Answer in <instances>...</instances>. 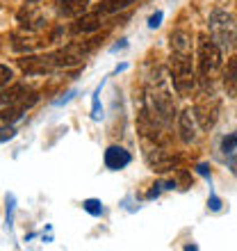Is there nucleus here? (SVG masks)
<instances>
[{"label": "nucleus", "instance_id": "0eeeda50", "mask_svg": "<svg viewBox=\"0 0 237 251\" xmlns=\"http://www.w3.org/2000/svg\"><path fill=\"white\" fill-rule=\"evenodd\" d=\"M103 162H105V167L110 172H121V169H125V167L132 162V155H130V151H125L123 146L112 144L105 149Z\"/></svg>", "mask_w": 237, "mask_h": 251}, {"label": "nucleus", "instance_id": "dca6fc26", "mask_svg": "<svg viewBox=\"0 0 237 251\" xmlns=\"http://www.w3.org/2000/svg\"><path fill=\"white\" fill-rule=\"evenodd\" d=\"M171 80H173V89L178 92V96H190L194 92V87H196L194 73H190V75H171Z\"/></svg>", "mask_w": 237, "mask_h": 251}, {"label": "nucleus", "instance_id": "a211bd4d", "mask_svg": "<svg viewBox=\"0 0 237 251\" xmlns=\"http://www.w3.org/2000/svg\"><path fill=\"white\" fill-rule=\"evenodd\" d=\"M135 0H100L96 12L100 14H117V12H123L125 7H130Z\"/></svg>", "mask_w": 237, "mask_h": 251}, {"label": "nucleus", "instance_id": "6ab92c4d", "mask_svg": "<svg viewBox=\"0 0 237 251\" xmlns=\"http://www.w3.org/2000/svg\"><path fill=\"white\" fill-rule=\"evenodd\" d=\"M82 208H85L89 215H94V217H100V215H103V203H100L98 199H87L85 203H82Z\"/></svg>", "mask_w": 237, "mask_h": 251}, {"label": "nucleus", "instance_id": "ddd939ff", "mask_svg": "<svg viewBox=\"0 0 237 251\" xmlns=\"http://www.w3.org/2000/svg\"><path fill=\"white\" fill-rule=\"evenodd\" d=\"M89 7V0H57V12L62 16H82Z\"/></svg>", "mask_w": 237, "mask_h": 251}, {"label": "nucleus", "instance_id": "5701e85b", "mask_svg": "<svg viewBox=\"0 0 237 251\" xmlns=\"http://www.w3.org/2000/svg\"><path fill=\"white\" fill-rule=\"evenodd\" d=\"M160 21H162V12H155L151 19H148V27H153V30L160 27Z\"/></svg>", "mask_w": 237, "mask_h": 251}, {"label": "nucleus", "instance_id": "393cba45", "mask_svg": "<svg viewBox=\"0 0 237 251\" xmlns=\"http://www.w3.org/2000/svg\"><path fill=\"white\" fill-rule=\"evenodd\" d=\"M228 169H231V172H233V176H235V178H237V155H235V158H231V160H228Z\"/></svg>", "mask_w": 237, "mask_h": 251}, {"label": "nucleus", "instance_id": "f8f14e48", "mask_svg": "<svg viewBox=\"0 0 237 251\" xmlns=\"http://www.w3.org/2000/svg\"><path fill=\"white\" fill-rule=\"evenodd\" d=\"M169 71H171V75H190V73H194V69H191V55L171 53L169 55Z\"/></svg>", "mask_w": 237, "mask_h": 251}, {"label": "nucleus", "instance_id": "f257e3e1", "mask_svg": "<svg viewBox=\"0 0 237 251\" xmlns=\"http://www.w3.org/2000/svg\"><path fill=\"white\" fill-rule=\"evenodd\" d=\"M39 100V94L34 89H27L25 85H14L12 89H2V121L7 119L14 121L19 119L23 112H27L30 107Z\"/></svg>", "mask_w": 237, "mask_h": 251}, {"label": "nucleus", "instance_id": "9d476101", "mask_svg": "<svg viewBox=\"0 0 237 251\" xmlns=\"http://www.w3.org/2000/svg\"><path fill=\"white\" fill-rule=\"evenodd\" d=\"M16 21H19V25L27 32H34V30H41V27L46 25V16L37 9V7L27 5L23 7L19 14H16Z\"/></svg>", "mask_w": 237, "mask_h": 251}, {"label": "nucleus", "instance_id": "39448f33", "mask_svg": "<svg viewBox=\"0 0 237 251\" xmlns=\"http://www.w3.org/2000/svg\"><path fill=\"white\" fill-rule=\"evenodd\" d=\"M94 46L96 44H66L50 55H53L55 66H75L85 62V57L94 50Z\"/></svg>", "mask_w": 237, "mask_h": 251}, {"label": "nucleus", "instance_id": "423d86ee", "mask_svg": "<svg viewBox=\"0 0 237 251\" xmlns=\"http://www.w3.org/2000/svg\"><path fill=\"white\" fill-rule=\"evenodd\" d=\"M144 158H146V162H148V167H151L153 172H158V174L171 172V169H176L178 167V155L166 153L165 149H160L158 144L151 146V149L144 153Z\"/></svg>", "mask_w": 237, "mask_h": 251}, {"label": "nucleus", "instance_id": "1a4fd4ad", "mask_svg": "<svg viewBox=\"0 0 237 251\" xmlns=\"http://www.w3.org/2000/svg\"><path fill=\"white\" fill-rule=\"evenodd\" d=\"M196 117H194V110L187 107L183 112L178 114V135L183 139V144H191V142H196L198 132H196Z\"/></svg>", "mask_w": 237, "mask_h": 251}, {"label": "nucleus", "instance_id": "4468645a", "mask_svg": "<svg viewBox=\"0 0 237 251\" xmlns=\"http://www.w3.org/2000/svg\"><path fill=\"white\" fill-rule=\"evenodd\" d=\"M169 48H171V53L191 55V37L185 32V30H176V32H171V37H169Z\"/></svg>", "mask_w": 237, "mask_h": 251}, {"label": "nucleus", "instance_id": "aec40b11", "mask_svg": "<svg viewBox=\"0 0 237 251\" xmlns=\"http://www.w3.org/2000/svg\"><path fill=\"white\" fill-rule=\"evenodd\" d=\"M0 71H2V87H7V85H9V82L14 80V71H12V69H9L7 64L0 66Z\"/></svg>", "mask_w": 237, "mask_h": 251}, {"label": "nucleus", "instance_id": "bb28decb", "mask_svg": "<svg viewBox=\"0 0 237 251\" xmlns=\"http://www.w3.org/2000/svg\"><path fill=\"white\" fill-rule=\"evenodd\" d=\"M27 2H41V0H27Z\"/></svg>", "mask_w": 237, "mask_h": 251}, {"label": "nucleus", "instance_id": "f3484780", "mask_svg": "<svg viewBox=\"0 0 237 251\" xmlns=\"http://www.w3.org/2000/svg\"><path fill=\"white\" fill-rule=\"evenodd\" d=\"M219 153H221V160H226V162L231 158H235L237 155V132H228V135L221 139Z\"/></svg>", "mask_w": 237, "mask_h": 251}, {"label": "nucleus", "instance_id": "7ed1b4c3", "mask_svg": "<svg viewBox=\"0 0 237 251\" xmlns=\"http://www.w3.org/2000/svg\"><path fill=\"white\" fill-rule=\"evenodd\" d=\"M219 66H221V46L214 39L201 37V44H198V73H201L205 85H208L210 75Z\"/></svg>", "mask_w": 237, "mask_h": 251}, {"label": "nucleus", "instance_id": "412c9836", "mask_svg": "<svg viewBox=\"0 0 237 251\" xmlns=\"http://www.w3.org/2000/svg\"><path fill=\"white\" fill-rule=\"evenodd\" d=\"M208 208H210L212 212L221 210V199H219L217 194H214V192H212V194H210V199H208Z\"/></svg>", "mask_w": 237, "mask_h": 251}, {"label": "nucleus", "instance_id": "2eb2a0df", "mask_svg": "<svg viewBox=\"0 0 237 251\" xmlns=\"http://www.w3.org/2000/svg\"><path fill=\"white\" fill-rule=\"evenodd\" d=\"M224 87L231 99H237V55L228 60L224 69Z\"/></svg>", "mask_w": 237, "mask_h": 251}, {"label": "nucleus", "instance_id": "b1692460", "mask_svg": "<svg viewBox=\"0 0 237 251\" xmlns=\"http://www.w3.org/2000/svg\"><path fill=\"white\" fill-rule=\"evenodd\" d=\"M196 172L201 174V176H205V178H210V167L208 165H196Z\"/></svg>", "mask_w": 237, "mask_h": 251}, {"label": "nucleus", "instance_id": "4be33fe9", "mask_svg": "<svg viewBox=\"0 0 237 251\" xmlns=\"http://www.w3.org/2000/svg\"><path fill=\"white\" fill-rule=\"evenodd\" d=\"M12 212H14V197H7V226H12Z\"/></svg>", "mask_w": 237, "mask_h": 251}, {"label": "nucleus", "instance_id": "9b49d317", "mask_svg": "<svg viewBox=\"0 0 237 251\" xmlns=\"http://www.w3.org/2000/svg\"><path fill=\"white\" fill-rule=\"evenodd\" d=\"M100 25H103V14L94 9V12H89V14H82V16L75 21L73 30H75V32H82V34H89V32L100 30Z\"/></svg>", "mask_w": 237, "mask_h": 251}, {"label": "nucleus", "instance_id": "6e6552de", "mask_svg": "<svg viewBox=\"0 0 237 251\" xmlns=\"http://www.w3.org/2000/svg\"><path fill=\"white\" fill-rule=\"evenodd\" d=\"M21 69L25 71V75H41V73H48L50 69H55L53 55H46V57H37V55H23L19 60Z\"/></svg>", "mask_w": 237, "mask_h": 251}, {"label": "nucleus", "instance_id": "a878e982", "mask_svg": "<svg viewBox=\"0 0 237 251\" xmlns=\"http://www.w3.org/2000/svg\"><path fill=\"white\" fill-rule=\"evenodd\" d=\"M160 187H162V185H153V190L148 192V199H155V197H158V194H160Z\"/></svg>", "mask_w": 237, "mask_h": 251}, {"label": "nucleus", "instance_id": "f03ea898", "mask_svg": "<svg viewBox=\"0 0 237 251\" xmlns=\"http://www.w3.org/2000/svg\"><path fill=\"white\" fill-rule=\"evenodd\" d=\"M210 32L212 39L221 48H231L237 41V27L233 23V16L224 9H214L210 14Z\"/></svg>", "mask_w": 237, "mask_h": 251}, {"label": "nucleus", "instance_id": "20e7f679", "mask_svg": "<svg viewBox=\"0 0 237 251\" xmlns=\"http://www.w3.org/2000/svg\"><path fill=\"white\" fill-rule=\"evenodd\" d=\"M194 117H196L201 130H212L214 124L219 119V112H221V100L214 96V94H201L194 103Z\"/></svg>", "mask_w": 237, "mask_h": 251}]
</instances>
